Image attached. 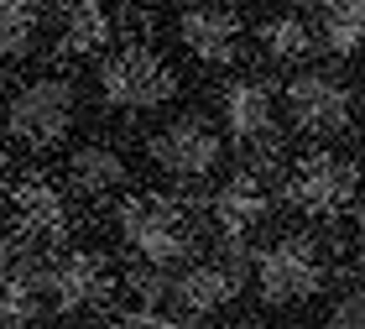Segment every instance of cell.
Wrapping results in <instances>:
<instances>
[{
	"label": "cell",
	"instance_id": "1",
	"mask_svg": "<svg viewBox=\"0 0 365 329\" xmlns=\"http://www.w3.org/2000/svg\"><path fill=\"white\" fill-rule=\"evenodd\" d=\"M115 220H120L125 246L157 272H168L173 261H182L188 246H193V225L182 215V204L162 199V193H130Z\"/></svg>",
	"mask_w": 365,
	"mask_h": 329
},
{
	"label": "cell",
	"instance_id": "2",
	"mask_svg": "<svg viewBox=\"0 0 365 329\" xmlns=\"http://www.w3.org/2000/svg\"><path fill=\"white\" fill-rule=\"evenodd\" d=\"M173 89H178V74L152 42H125L120 53H110L105 69H99V94H105L115 110H130V115L168 105Z\"/></svg>",
	"mask_w": 365,
	"mask_h": 329
},
{
	"label": "cell",
	"instance_id": "3",
	"mask_svg": "<svg viewBox=\"0 0 365 329\" xmlns=\"http://www.w3.org/2000/svg\"><path fill=\"white\" fill-rule=\"evenodd\" d=\"M73 110H78V94L68 79H53V74L31 79L11 100V136L26 146H58L73 126Z\"/></svg>",
	"mask_w": 365,
	"mask_h": 329
},
{
	"label": "cell",
	"instance_id": "4",
	"mask_svg": "<svg viewBox=\"0 0 365 329\" xmlns=\"http://www.w3.org/2000/svg\"><path fill=\"white\" fill-rule=\"evenodd\" d=\"M251 261H256V288L267 303H303L324 283V256L308 236H282Z\"/></svg>",
	"mask_w": 365,
	"mask_h": 329
},
{
	"label": "cell",
	"instance_id": "5",
	"mask_svg": "<svg viewBox=\"0 0 365 329\" xmlns=\"http://www.w3.org/2000/svg\"><path fill=\"white\" fill-rule=\"evenodd\" d=\"M287 199L308 215H339L355 199V162L334 152H308L287 173Z\"/></svg>",
	"mask_w": 365,
	"mask_h": 329
},
{
	"label": "cell",
	"instance_id": "6",
	"mask_svg": "<svg viewBox=\"0 0 365 329\" xmlns=\"http://www.w3.org/2000/svg\"><path fill=\"white\" fill-rule=\"evenodd\" d=\"M220 152H225L220 131H214L209 121H198V115H182V121H173L168 131L152 136V162L168 168L173 178H182V183L209 178L214 168H220Z\"/></svg>",
	"mask_w": 365,
	"mask_h": 329
},
{
	"label": "cell",
	"instance_id": "7",
	"mask_svg": "<svg viewBox=\"0 0 365 329\" xmlns=\"http://www.w3.org/2000/svg\"><path fill=\"white\" fill-rule=\"evenodd\" d=\"M287 110H292V126H303V131H344L350 110H355V94L339 74L303 69L287 79Z\"/></svg>",
	"mask_w": 365,
	"mask_h": 329
},
{
	"label": "cell",
	"instance_id": "8",
	"mask_svg": "<svg viewBox=\"0 0 365 329\" xmlns=\"http://www.w3.org/2000/svg\"><path fill=\"white\" fill-rule=\"evenodd\" d=\"M245 267H251V251H245L240 241H225V256L198 261V267H188L182 277H173L178 308H188V314H209V308L230 303L240 293V283H245Z\"/></svg>",
	"mask_w": 365,
	"mask_h": 329
},
{
	"label": "cell",
	"instance_id": "9",
	"mask_svg": "<svg viewBox=\"0 0 365 329\" xmlns=\"http://www.w3.org/2000/svg\"><path fill=\"white\" fill-rule=\"evenodd\" d=\"M240 31L245 26H240V16L230 6H188V11H178V37L204 63H235Z\"/></svg>",
	"mask_w": 365,
	"mask_h": 329
},
{
	"label": "cell",
	"instance_id": "10",
	"mask_svg": "<svg viewBox=\"0 0 365 329\" xmlns=\"http://www.w3.org/2000/svg\"><path fill=\"white\" fill-rule=\"evenodd\" d=\"M42 283H47L58 308H94V303H105V293H110V267L89 251H68L42 272Z\"/></svg>",
	"mask_w": 365,
	"mask_h": 329
},
{
	"label": "cell",
	"instance_id": "11",
	"mask_svg": "<svg viewBox=\"0 0 365 329\" xmlns=\"http://www.w3.org/2000/svg\"><path fill=\"white\" fill-rule=\"evenodd\" d=\"M225 121L235 131V141L245 146H277V110H272V89L256 79H235L225 89Z\"/></svg>",
	"mask_w": 365,
	"mask_h": 329
},
{
	"label": "cell",
	"instance_id": "12",
	"mask_svg": "<svg viewBox=\"0 0 365 329\" xmlns=\"http://www.w3.org/2000/svg\"><path fill=\"white\" fill-rule=\"evenodd\" d=\"M11 199H16V230H21L26 241H63L68 209H63V193L47 183V178H21Z\"/></svg>",
	"mask_w": 365,
	"mask_h": 329
},
{
	"label": "cell",
	"instance_id": "13",
	"mask_svg": "<svg viewBox=\"0 0 365 329\" xmlns=\"http://www.w3.org/2000/svg\"><path fill=\"white\" fill-rule=\"evenodd\" d=\"M267 220V183L256 173H235L214 193V225L225 230V241H240L251 225Z\"/></svg>",
	"mask_w": 365,
	"mask_h": 329
},
{
	"label": "cell",
	"instance_id": "14",
	"mask_svg": "<svg viewBox=\"0 0 365 329\" xmlns=\"http://www.w3.org/2000/svg\"><path fill=\"white\" fill-rule=\"evenodd\" d=\"M68 183L78 199H105V193H115L125 183V157L110 141H84L68 157Z\"/></svg>",
	"mask_w": 365,
	"mask_h": 329
},
{
	"label": "cell",
	"instance_id": "15",
	"mask_svg": "<svg viewBox=\"0 0 365 329\" xmlns=\"http://www.w3.org/2000/svg\"><path fill=\"white\" fill-rule=\"evenodd\" d=\"M42 308V283L31 267H0V329H31Z\"/></svg>",
	"mask_w": 365,
	"mask_h": 329
},
{
	"label": "cell",
	"instance_id": "16",
	"mask_svg": "<svg viewBox=\"0 0 365 329\" xmlns=\"http://www.w3.org/2000/svg\"><path fill=\"white\" fill-rule=\"evenodd\" d=\"M110 11L105 6H68L63 11V37H58V53L63 58H84V53H99L110 42Z\"/></svg>",
	"mask_w": 365,
	"mask_h": 329
},
{
	"label": "cell",
	"instance_id": "17",
	"mask_svg": "<svg viewBox=\"0 0 365 329\" xmlns=\"http://www.w3.org/2000/svg\"><path fill=\"white\" fill-rule=\"evenodd\" d=\"M261 47L277 63H303L313 53V26L303 16H272V21H261Z\"/></svg>",
	"mask_w": 365,
	"mask_h": 329
},
{
	"label": "cell",
	"instance_id": "18",
	"mask_svg": "<svg viewBox=\"0 0 365 329\" xmlns=\"http://www.w3.org/2000/svg\"><path fill=\"white\" fill-rule=\"evenodd\" d=\"M319 21H324V47H329V53H334V58H355V47H360V21H365V6H360V0L324 6Z\"/></svg>",
	"mask_w": 365,
	"mask_h": 329
},
{
	"label": "cell",
	"instance_id": "19",
	"mask_svg": "<svg viewBox=\"0 0 365 329\" xmlns=\"http://www.w3.org/2000/svg\"><path fill=\"white\" fill-rule=\"evenodd\" d=\"M42 6H26V0H0V58H21L31 37H37Z\"/></svg>",
	"mask_w": 365,
	"mask_h": 329
},
{
	"label": "cell",
	"instance_id": "20",
	"mask_svg": "<svg viewBox=\"0 0 365 329\" xmlns=\"http://www.w3.org/2000/svg\"><path fill=\"white\" fill-rule=\"evenodd\" d=\"M360 324H365V293H360V283L350 277L344 293L329 303V329H360Z\"/></svg>",
	"mask_w": 365,
	"mask_h": 329
},
{
	"label": "cell",
	"instance_id": "21",
	"mask_svg": "<svg viewBox=\"0 0 365 329\" xmlns=\"http://www.w3.org/2000/svg\"><path fill=\"white\" fill-rule=\"evenodd\" d=\"M125 288L141 298V308H162L168 303V293H173V283L162 277L157 267H136V272H125Z\"/></svg>",
	"mask_w": 365,
	"mask_h": 329
},
{
	"label": "cell",
	"instance_id": "22",
	"mask_svg": "<svg viewBox=\"0 0 365 329\" xmlns=\"http://www.w3.org/2000/svg\"><path fill=\"white\" fill-rule=\"evenodd\" d=\"M110 329H182V319H173L168 308H130V314H120Z\"/></svg>",
	"mask_w": 365,
	"mask_h": 329
},
{
	"label": "cell",
	"instance_id": "23",
	"mask_svg": "<svg viewBox=\"0 0 365 329\" xmlns=\"http://www.w3.org/2000/svg\"><path fill=\"white\" fill-rule=\"evenodd\" d=\"M230 329H267V324H261V319H235Z\"/></svg>",
	"mask_w": 365,
	"mask_h": 329
},
{
	"label": "cell",
	"instance_id": "24",
	"mask_svg": "<svg viewBox=\"0 0 365 329\" xmlns=\"http://www.w3.org/2000/svg\"><path fill=\"white\" fill-rule=\"evenodd\" d=\"M6 173H11V162H6V152H0V188H6Z\"/></svg>",
	"mask_w": 365,
	"mask_h": 329
}]
</instances>
